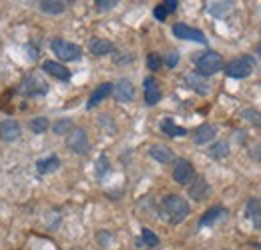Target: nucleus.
I'll return each mask as SVG.
<instances>
[{"instance_id": "nucleus-1", "label": "nucleus", "mask_w": 261, "mask_h": 250, "mask_svg": "<svg viewBox=\"0 0 261 250\" xmlns=\"http://www.w3.org/2000/svg\"><path fill=\"white\" fill-rule=\"evenodd\" d=\"M161 216L171 224H179L189 216V202L177 194L165 196L161 202Z\"/></svg>"}, {"instance_id": "nucleus-2", "label": "nucleus", "mask_w": 261, "mask_h": 250, "mask_svg": "<svg viewBox=\"0 0 261 250\" xmlns=\"http://www.w3.org/2000/svg\"><path fill=\"white\" fill-rule=\"evenodd\" d=\"M50 48H53V52H55L63 63H72V60H79V58L83 56V50H81L79 44H72V42L61 40V38L53 40V42H50Z\"/></svg>"}, {"instance_id": "nucleus-3", "label": "nucleus", "mask_w": 261, "mask_h": 250, "mask_svg": "<svg viewBox=\"0 0 261 250\" xmlns=\"http://www.w3.org/2000/svg\"><path fill=\"white\" fill-rule=\"evenodd\" d=\"M221 68H223V58H221V54H217L213 50H209L197 58V72L203 76L217 74Z\"/></svg>"}, {"instance_id": "nucleus-4", "label": "nucleus", "mask_w": 261, "mask_h": 250, "mask_svg": "<svg viewBox=\"0 0 261 250\" xmlns=\"http://www.w3.org/2000/svg\"><path fill=\"white\" fill-rule=\"evenodd\" d=\"M253 68H255L253 56H239V58L231 60L225 66V72H227V76H231V78H247L253 72Z\"/></svg>"}, {"instance_id": "nucleus-5", "label": "nucleus", "mask_w": 261, "mask_h": 250, "mask_svg": "<svg viewBox=\"0 0 261 250\" xmlns=\"http://www.w3.org/2000/svg\"><path fill=\"white\" fill-rule=\"evenodd\" d=\"M193 178H195L193 164L189 160H185V158H177L175 160V168H173V180L177 184H181V186H187V184L193 182Z\"/></svg>"}, {"instance_id": "nucleus-6", "label": "nucleus", "mask_w": 261, "mask_h": 250, "mask_svg": "<svg viewBox=\"0 0 261 250\" xmlns=\"http://www.w3.org/2000/svg\"><path fill=\"white\" fill-rule=\"evenodd\" d=\"M66 146L74 152V154H87L91 144H89V136L83 128H72L68 132V138H66Z\"/></svg>"}, {"instance_id": "nucleus-7", "label": "nucleus", "mask_w": 261, "mask_h": 250, "mask_svg": "<svg viewBox=\"0 0 261 250\" xmlns=\"http://www.w3.org/2000/svg\"><path fill=\"white\" fill-rule=\"evenodd\" d=\"M22 94L27 96H40L48 90L46 82L40 78V74H29L24 80H22V86H20Z\"/></svg>"}, {"instance_id": "nucleus-8", "label": "nucleus", "mask_w": 261, "mask_h": 250, "mask_svg": "<svg viewBox=\"0 0 261 250\" xmlns=\"http://www.w3.org/2000/svg\"><path fill=\"white\" fill-rule=\"evenodd\" d=\"M113 96L119 102H130L135 98V86L129 78H121L113 84Z\"/></svg>"}, {"instance_id": "nucleus-9", "label": "nucleus", "mask_w": 261, "mask_h": 250, "mask_svg": "<svg viewBox=\"0 0 261 250\" xmlns=\"http://www.w3.org/2000/svg\"><path fill=\"white\" fill-rule=\"evenodd\" d=\"M173 34L177 38H181V40H193V42H199V44H205L207 42V38H205L203 32L197 30V28H191L187 24H175L173 26Z\"/></svg>"}, {"instance_id": "nucleus-10", "label": "nucleus", "mask_w": 261, "mask_h": 250, "mask_svg": "<svg viewBox=\"0 0 261 250\" xmlns=\"http://www.w3.org/2000/svg\"><path fill=\"white\" fill-rule=\"evenodd\" d=\"M20 132H22L20 124L12 118H6L0 122V140L2 142H14L20 136Z\"/></svg>"}, {"instance_id": "nucleus-11", "label": "nucleus", "mask_w": 261, "mask_h": 250, "mask_svg": "<svg viewBox=\"0 0 261 250\" xmlns=\"http://www.w3.org/2000/svg\"><path fill=\"white\" fill-rule=\"evenodd\" d=\"M42 70L46 72V74H50V76H55L57 80H70V72H68V68L63 66L61 63H55V60H44L42 63Z\"/></svg>"}, {"instance_id": "nucleus-12", "label": "nucleus", "mask_w": 261, "mask_h": 250, "mask_svg": "<svg viewBox=\"0 0 261 250\" xmlns=\"http://www.w3.org/2000/svg\"><path fill=\"white\" fill-rule=\"evenodd\" d=\"M161 100V88L155 78H145V102L147 106H155Z\"/></svg>"}, {"instance_id": "nucleus-13", "label": "nucleus", "mask_w": 261, "mask_h": 250, "mask_svg": "<svg viewBox=\"0 0 261 250\" xmlns=\"http://www.w3.org/2000/svg\"><path fill=\"white\" fill-rule=\"evenodd\" d=\"M207 194H209V184H207V180H205L203 176L193 178V182L189 184V196H191L193 200H197V202H201V200L207 198Z\"/></svg>"}, {"instance_id": "nucleus-14", "label": "nucleus", "mask_w": 261, "mask_h": 250, "mask_svg": "<svg viewBox=\"0 0 261 250\" xmlns=\"http://www.w3.org/2000/svg\"><path fill=\"white\" fill-rule=\"evenodd\" d=\"M213 138H215V126L213 124H201L199 128H195V132H193V142L199 144V146L211 142Z\"/></svg>"}, {"instance_id": "nucleus-15", "label": "nucleus", "mask_w": 261, "mask_h": 250, "mask_svg": "<svg viewBox=\"0 0 261 250\" xmlns=\"http://www.w3.org/2000/svg\"><path fill=\"white\" fill-rule=\"evenodd\" d=\"M89 48H91V52H93L95 56H107V54H113V52H115V44H113L111 40H105V38H95V40H91Z\"/></svg>"}, {"instance_id": "nucleus-16", "label": "nucleus", "mask_w": 261, "mask_h": 250, "mask_svg": "<svg viewBox=\"0 0 261 250\" xmlns=\"http://www.w3.org/2000/svg\"><path fill=\"white\" fill-rule=\"evenodd\" d=\"M111 92H113V84H111V82H102L98 88H95V92L91 94V98H89V102H87V108L98 106Z\"/></svg>"}, {"instance_id": "nucleus-17", "label": "nucleus", "mask_w": 261, "mask_h": 250, "mask_svg": "<svg viewBox=\"0 0 261 250\" xmlns=\"http://www.w3.org/2000/svg\"><path fill=\"white\" fill-rule=\"evenodd\" d=\"M187 84L199 94H207L209 92V82H207V78L203 76V74H199V72H191V74H187Z\"/></svg>"}, {"instance_id": "nucleus-18", "label": "nucleus", "mask_w": 261, "mask_h": 250, "mask_svg": "<svg viewBox=\"0 0 261 250\" xmlns=\"http://www.w3.org/2000/svg\"><path fill=\"white\" fill-rule=\"evenodd\" d=\"M59 166H61V160H59V157L40 158V160L36 162V172H38V174H50V172L59 170Z\"/></svg>"}, {"instance_id": "nucleus-19", "label": "nucleus", "mask_w": 261, "mask_h": 250, "mask_svg": "<svg viewBox=\"0 0 261 250\" xmlns=\"http://www.w3.org/2000/svg\"><path fill=\"white\" fill-rule=\"evenodd\" d=\"M151 157L155 158L157 162H161V164H169L171 160H173V152H171V148H167L163 144H155V146H151Z\"/></svg>"}, {"instance_id": "nucleus-20", "label": "nucleus", "mask_w": 261, "mask_h": 250, "mask_svg": "<svg viewBox=\"0 0 261 250\" xmlns=\"http://www.w3.org/2000/svg\"><path fill=\"white\" fill-rule=\"evenodd\" d=\"M225 216V208H221V206H215V208H211V210H207L203 216H201V220H199V226L203 228V226H211L215 220L223 218Z\"/></svg>"}, {"instance_id": "nucleus-21", "label": "nucleus", "mask_w": 261, "mask_h": 250, "mask_svg": "<svg viewBox=\"0 0 261 250\" xmlns=\"http://www.w3.org/2000/svg\"><path fill=\"white\" fill-rule=\"evenodd\" d=\"M247 218L253 222L255 228H259L261 226V202L259 200L251 198V200L247 202Z\"/></svg>"}, {"instance_id": "nucleus-22", "label": "nucleus", "mask_w": 261, "mask_h": 250, "mask_svg": "<svg viewBox=\"0 0 261 250\" xmlns=\"http://www.w3.org/2000/svg\"><path fill=\"white\" fill-rule=\"evenodd\" d=\"M38 6L46 14H61V12H65L66 2H63V0H42Z\"/></svg>"}, {"instance_id": "nucleus-23", "label": "nucleus", "mask_w": 261, "mask_h": 250, "mask_svg": "<svg viewBox=\"0 0 261 250\" xmlns=\"http://www.w3.org/2000/svg\"><path fill=\"white\" fill-rule=\"evenodd\" d=\"M161 130H163L167 136H171V138H175V136H185L187 134V130L183 128V126H177L171 118H167L161 122Z\"/></svg>"}, {"instance_id": "nucleus-24", "label": "nucleus", "mask_w": 261, "mask_h": 250, "mask_svg": "<svg viewBox=\"0 0 261 250\" xmlns=\"http://www.w3.org/2000/svg\"><path fill=\"white\" fill-rule=\"evenodd\" d=\"M231 8H233V2H211L209 4V12L213 16H223V14H227Z\"/></svg>"}, {"instance_id": "nucleus-25", "label": "nucleus", "mask_w": 261, "mask_h": 250, "mask_svg": "<svg viewBox=\"0 0 261 250\" xmlns=\"http://www.w3.org/2000/svg\"><path fill=\"white\" fill-rule=\"evenodd\" d=\"M209 154H211L213 158H225L229 154V144L225 142V140L213 144V146L209 148Z\"/></svg>"}, {"instance_id": "nucleus-26", "label": "nucleus", "mask_w": 261, "mask_h": 250, "mask_svg": "<svg viewBox=\"0 0 261 250\" xmlns=\"http://www.w3.org/2000/svg\"><path fill=\"white\" fill-rule=\"evenodd\" d=\"M241 116H243L247 122H251L253 126L261 128V112L259 110H255V108H245V110L241 112Z\"/></svg>"}, {"instance_id": "nucleus-27", "label": "nucleus", "mask_w": 261, "mask_h": 250, "mask_svg": "<svg viewBox=\"0 0 261 250\" xmlns=\"http://www.w3.org/2000/svg\"><path fill=\"white\" fill-rule=\"evenodd\" d=\"M74 126H72V120L70 118H61V120H57L55 124H53V130H55V134H68L70 130H72Z\"/></svg>"}, {"instance_id": "nucleus-28", "label": "nucleus", "mask_w": 261, "mask_h": 250, "mask_svg": "<svg viewBox=\"0 0 261 250\" xmlns=\"http://www.w3.org/2000/svg\"><path fill=\"white\" fill-rule=\"evenodd\" d=\"M46 128H48V120H46L44 116H38V118L31 120V130H33L34 134H42V132H46Z\"/></svg>"}, {"instance_id": "nucleus-29", "label": "nucleus", "mask_w": 261, "mask_h": 250, "mask_svg": "<svg viewBox=\"0 0 261 250\" xmlns=\"http://www.w3.org/2000/svg\"><path fill=\"white\" fill-rule=\"evenodd\" d=\"M143 244H147V246L155 248V246L159 244V236H157L155 232H151L149 228H143Z\"/></svg>"}, {"instance_id": "nucleus-30", "label": "nucleus", "mask_w": 261, "mask_h": 250, "mask_svg": "<svg viewBox=\"0 0 261 250\" xmlns=\"http://www.w3.org/2000/svg\"><path fill=\"white\" fill-rule=\"evenodd\" d=\"M147 66H149L151 70H159V68H161V58H159V54L151 52V54L147 56Z\"/></svg>"}, {"instance_id": "nucleus-31", "label": "nucleus", "mask_w": 261, "mask_h": 250, "mask_svg": "<svg viewBox=\"0 0 261 250\" xmlns=\"http://www.w3.org/2000/svg\"><path fill=\"white\" fill-rule=\"evenodd\" d=\"M107 164H109V158L105 157V154H100L97 160V176H102L107 172V168H109Z\"/></svg>"}, {"instance_id": "nucleus-32", "label": "nucleus", "mask_w": 261, "mask_h": 250, "mask_svg": "<svg viewBox=\"0 0 261 250\" xmlns=\"http://www.w3.org/2000/svg\"><path fill=\"white\" fill-rule=\"evenodd\" d=\"M95 4H97L98 10H111V8H115L119 2H117V0H97Z\"/></svg>"}, {"instance_id": "nucleus-33", "label": "nucleus", "mask_w": 261, "mask_h": 250, "mask_svg": "<svg viewBox=\"0 0 261 250\" xmlns=\"http://www.w3.org/2000/svg\"><path fill=\"white\" fill-rule=\"evenodd\" d=\"M165 63H167L169 68H175V66L179 64V52H175V50H173V52H169V54H167V58H165Z\"/></svg>"}, {"instance_id": "nucleus-34", "label": "nucleus", "mask_w": 261, "mask_h": 250, "mask_svg": "<svg viewBox=\"0 0 261 250\" xmlns=\"http://www.w3.org/2000/svg\"><path fill=\"white\" fill-rule=\"evenodd\" d=\"M153 14H155V18H157L159 22H163L165 18L169 16V12H167V8H165L163 4H159V6H157V8L153 10Z\"/></svg>"}, {"instance_id": "nucleus-35", "label": "nucleus", "mask_w": 261, "mask_h": 250, "mask_svg": "<svg viewBox=\"0 0 261 250\" xmlns=\"http://www.w3.org/2000/svg\"><path fill=\"white\" fill-rule=\"evenodd\" d=\"M177 0H167V2H163V6L167 8V12H173V10H177Z\"/></svg>"}, {"instance_id": "nucleus-36", "label": "nucleus", "mask_w": 261, "mask_h": 250, "mask_svg": "<svg viewBox=\"0 0 261 250\" xmlns=\"http://www.w3.org/2000/svg\"><path fill=\"white\" fill-rule=\"evenodd\" d=\"M251 158H253V160H257V162H261V142L253 148V150H251Z\"/></svg>"}]
</instances>
